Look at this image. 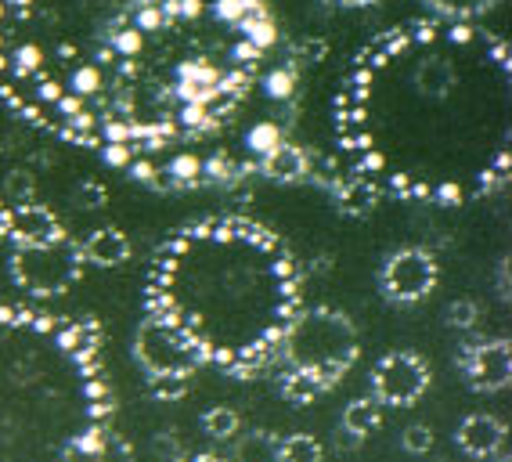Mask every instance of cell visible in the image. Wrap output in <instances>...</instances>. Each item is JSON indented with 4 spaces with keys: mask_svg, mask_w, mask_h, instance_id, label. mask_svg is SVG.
Wrapping results in <instances>:
<instances>
[{
    "mask_svg": "<svg viewBox=\"0 0 512 462\" xmlns=\"http://www.w3.org/2000/svg\"><path fill=\"white\" fill-rule=\"evenodd\" d=\"M339 145L375 192L462 203L509 170L505 73L444 47L412 51L404 69H368L339 98Z\"/></svg>",
    "mask_w": 512,
    "mask_h": 462,
    "instance_id": "cell-1",
    "label": "cell"
},
{
    "mask_svg": "<svg viewBox=\"0 0 512 462\" xmlns=\"http://www.w3.org/2000/svg\"><path fill=\"white\" fill-rule=\"evenodd\" d=\"M145 307L192 343L202 365L246 379L271 365L300 311V271L264 224L210 217L159 246Z\"/></svg>",
    "mask_w": 512,
    "mask_h": 462,
    "instance_id": "cell-2",
    "label": "cell"
},
{
    "mask_svg": "<svg viewBox=\"0 0 512 462\" xmlns=\"http://www.w3.org/2000/svg\"><path fill=\"white\" fill-rule=\"evenodd\" d=\"M112 419L98 325L0 307V462H94Z\"/></svg>",
    "mask_w": 512,
    "mask_h": 462,
    "instance_id": "cell-3",
    "label": "cell"
},
{
    "mask_svg": "<svg viewBox=\"0 0 512 462\" xmlns=\"http://www.w3.org/2000/svg\"><path fill=\"white\" fill-rule=\"evenodd\" d=\"M357 354H361V336L350 315L336 307H303L285 325L275 358H282L285 369L311 372L321 383L336 387L350 372Z\"/></svg>",
    "mask_w": 512,
    "mask_h": 462,
    "instance_id": "cell-4",
    "label": "cell"
},
{
    "mask_svg": "<svg viewBox=\"0 0 512 462\" xmlns=\"http://www.w3.org/2000/svg\"><path fill=\"white\" fill-rule=\"evenodd\" d=\"M83 250L80 242L62 235L55 242H40V246H15L11 250V278L15 286L26 289L29 296H65L83 278Z\"/></svg>",
    "mask_w": 512,
    "mask_h": 462,
    "instance_id": "cell-5",
    "label": "cell"
},
{
    "mask_svg": "<svg viewBox=\"0 0 512 462\" xmlns=\"http://www.w3.org/2000/svg\"><path fill=\"white\" fill-rule=\"evenodd\" d=\"M134 361H138L148 376H166V372L192 376L195 369H202L199 351L177 333L174 325L156 315H145V322L134 333Z\"/></svg>",
    "mask_w": 512,
    "mask_h": 462,
    "instance_id": "cell-6",
    "label": "cell"
},
{
    "mask_svg": "<svg viewBox=\"0 0 512 462\" xmlns=\"http://www.w3.org/2000/svg\"><path fill=\"white\" fill-rule=\"evenodd\" d=\"M433 372L415 351H390L372 365V398L383 408H412L430 390Z\"/></svg>",
    "mask_w": 512,
    "mask_h": 462,
    "instance_id": "cell-7",
    "label": "cell"
},
{
    "mask_svg": "<svg viewBox=\"0 0 512 462\" xmlns=\"http://www.w3.org/2000/svg\"><path fill=\"white\" fill-rule=\"evenodd\" d=\"M437 278H440V268L430 250L404 246V250H394L383 260V268H379V289H383V296L390 304L412 307V304H422V300L437 289Z\"/></svg>",
    "mask_w": 512,
    "mask_h": 462,
    "instance_id": "cell-8",
    "label": "cell"
},
{
    "mask_svg": "<svg viewBox=\"0 0 512 462\" xmlns=\"http://www.w3.org/2000/svg\"><path fill=\"white\" fill-rule=\"evenodd\" d=\"M462 372L476 394H502L512 383L509 340H480L462 354Z\"/></svg>",
    "mask_w": 512,
    "mask_h": 462,
    "instance_id": "cell-9",
    "label": "cell"
},
{
    "mask_svg": "<svg viewBox=\"0 0 512 462\" xmlns=\"http://www.w3.org/2000/svg\"><path fill=\"white\" fill-rule=\"evenodd\" d=\"M455 441L462 448V455L480 462H491L505 452V441H509V430L498 416H487V412H473L458 423Z\"/></svg>",
    "mask_w": 512,
    "mask_h": 462,
    "instance_id": "cell-10",
    "label": "cell"
},
{
    "mask_svg": "<svg viewBox=\"0 0 512 462\" xmlns=\"http://www.w3.org/2000/svg\"><path fill=\"white\" fill-rule=\"evenodd\" d=\"M62 235L65 228L55 217V210H47L40 203L8 206V239L15 246H40V242H55Z\"/></svg>",
    "mask_w": 512,
    "mask_h": 462,
    "instance_id": "cell-11",
    "label": "cell"
},
{
    "mask_svg": "<svg viewBox=\"0 0 512 462\" xmlns=\"http://www.w3.org/2000/svg\"><path fill=\"white\" fill-rule=\"evenodd\" d=\"M83 260L94 264V268H119V264H127L134 246L130 239L123 235L119 228H94L87 239L80 242Z\"/></svg>",
    "mask_w": 512,
    "mask_h": 462,
    "instance_id": "cell-12",
    "label": "cell"
},
{
    "mask_svg": "<svg viewBox=\"0 0 512 462\" xmlns=\"http://www.w3.org/2000/svg\"><path fill=\"white\" fill-rule=\"evenodd\" d=\"M260 174L278 181V185H293V181H303V177L311 174V159H307L303 148L278 141L275 148H267L264 156H260Z\"/></svg>",
    "mask_w": 512,
    "mask_h": 462,
    "instance_id": "cell-13",
    "label": "cell"
},
{
    "mask_svg": "<svg viewBox=\"0 0 512 462\" xmlns=\"http://www.w3.org/2000/svg\"><path fill=\"white\" fill-rule=\"evenodd\" d=\"M383 412L386 408L379 405V401L368 394V398H354L347 408H343V430H347L350 437H372L379 426H383Z\"/></svg>",
    "mask_w": 512,
    "mask_h": 462,
    "instance_id": "cell-14",
    "label": "cell"
},
{
    "mask_svg": "<svg viewBox=\"0 0 512 462\" xmlns=\"http://www.w3.org/2000/svg\"><path fill=\"white\" fill-rule=\"evenodd\" d=\"M278 444H282V437H275L271 430H253V434H246L238 441L231 462H282Z\"/></svg>",
    "mask_w": 512,
    "mask_h": 462,
    "instance_id": "cell-15",
    "label": "cell"
},
{
    "mask_svg": "<svg viewBox=\"0 0 512 462\" xmlns=\"http://www.w3.org/2000/svg\"><path fill=\"white\" fill-rule=\"evenodd\" d=\"M329 390H332L329 383H321L311 372L285 369V376H282V398L293 401V405H311V401H318L321 394H329Z\"/></svg>",
    "mask_w": 512,
    "mask_h": 462,
    "instance_id": "cell-16",
    "label": "cell"
},
{
    "mask_svg": "<svg viewBox=\"0 0 512 462\" xmlns=\"http://www.w3.org/2000/svg\"><path fill=\"white\" fill-rule=\"evenodd\" d=\"M375 203H379V192H375L368 181H361V177L339 188V206H343V213H350V217H365V213L375 210Z\"/></svg>",
    "mask_w": 512,
    "mask_h": 462,
    "instance_id": "cell-17",
    "label": "cell"
},
{
    "mask_svg": "<svg viewBox=\"0 0 512 462\" xmlns=\"http://www.w3.org/2000/svg\"><path fill=\"white\" fill-rule=\"evenodd\" d=\"M202 430H206V437H213V441H235L238 430H242V419H238L235 408L213 405L210 412L202 416Z\"/></svg>",
    "mask_w": 512,
    "mask_h": 462,
    "instance_id": "cell-18",
    "label": "cell"
},
{
    "mask_svg": "<svg viewBox=\"0 0 512 462\" xmlns=\"http://www.w3.org/2000/svg\"><path fill=\"white\" fill-rule=\"evenodd\" d=\"M422 4L444 15V19H476V15H487L491 8H498L502 0H422Z\"/></svg>",
    "mask_w": 512,
    "mask_h": 462,
    "instance_id": "cell-19",
    "label": "cell"
},
{
    "mask_svg": "<svg viewBox=\"0 0 512 462\" xmlns=\"http://www.w3.org/2000/svg\"><path fill=\"white\" fill-rule=\"evenodd\" d=\"M278 455H282V462H321L325 448H321V441L311 434H289L278 444Z\"/></svg>",
    "mask_w": 512,
    "mask_h": 462,
    "instance_id": "cell-20",
    "label": "cell"
},
{
    "mask_svg": "<svg viewBox=\"0 0 512 462\" xmlns=\"http://www.w3.org/2000/svg\"><path fill=\"white\" fill-rule=\"evenodd\" d=\"M192 390V376L166 372V376H148V398L156 401H181Z\"/></svg>",
    "mask_w": 512,
    "mask_h": 462,
    "instance_id": "cell-21",
    "label": "cell"
},
{
    "mask_svg": "<svg viewBox=\"0 0 512 462\" xmlns=\"http://www.w3.org/2000/svg\"><path fill=\"white\" fill-rule=\"evenodd\" d=\"M476 318H480V307L473 304V300H451L448 304V311H444V322L451 325V329H458V333H469L476 325Z\"/></svg>",
    "mask_w": 512,
    "mask_h": 462,
    "instance_id": "cell-22",
    "label": "cell"
},
{
    "mask_svg": "<svg viewBox=\"0 0 512 462\" xmlns=\"http://www.w3.org/2000/svg\"><path fill=\"white\" fill-rule=\"evenodd\" d=\"M401 444H404V452L408 455H426V452H433L437 437H433V430L426 423H412V426H404Z\"/></svg>",
    "mask_w": 512,
    "mask_h": 462,
    "instance_id": "cell-23",
    "label": "cell"
},
{
    "mask_svg": "<svg viewBox=\"0 0 512 462\" xmlns=\"http://www.w3.org/2000/svg\"><path fill=\"white\" fill-rule=\"evenodd\" d=\"M4 195L11 199V206L33 203V174L29 170H11L4 181Z\"/></svg>",
    "mask_w": 512,
    "mask_h": 462,
    "instance_id": "cell-24",
    "label": "cell"
},
{
    "mask_svg": "<svg viewBox=\"0 0 512 462\" xmlns=\"http://www.w3.org/2000/svg\"><path fill=\"white\" fill-rule=\"evenodd\" d=\"M94 462H138V455H134V444L127 437L112 434L109 441L101 444V452L94 455Z\"/></svg>",
    "mask_w": 512,
    "mask_h": 462,
    "instance_id": "cell-25",
    "label": "cell"
},
{
    "mask_svg": "<svg viewBox=\"0 0 512 462\" xmlns=\"http://www.w3.org/2000/svg\"><path fill=\"white\" fill-rule=\"evenodd\" d=\"M76 203H80L83 210H98V206H105V188H101L98 181H83V185L76 188Z\"/></svg>",
    "mask_w": 512,
    "mask_h": 462,
    "instance_id": "cell-26",
    "label": "cell"
},
{
    "mask_svg": "<svg viewBox=\"0 0 512 462\" xmlns=\"http://www.w3.org/2000/svg\"><path fill=\"white\" fill-rule=\"evenodd\" d=\"M170 462H231V459L213 455V452H192V455H177V459H170Z\"/></svg>",
    "mask_w": 512,
    "mask_h": 462,
    "instance_id": "cell-27",
    "label": "cell"
},
{
    "mask_svg": "<svg viewBox=\"0 0 512 462\" xmlns=\"http://www.w3.org/2000/svg\"><path fill=\"white\" fill-rule=\"evenodd\" d=\"M498 289H502V300H509V260H502V271H498Z\"/></svg>",
    "mask_w": 512,
    "mask_h": 462,
    "instance_id": "cell-28",
    "label": "cell"
},
{
    "mask_svg": "<svg viewBox=\"0 0 512 462\" xmlns=\"http://www.w3.org/2000/svg\"><path fill=\"white\" fill-rule=\"evenodd\" d=\"M8 239V203L0 199V242Z\"/></svg>",
    "mask_w": 512,
    "mask_h": 462,
    "instance_id": "cell-29",
    "label": "cell"
},
{
    "mask_svg": "<svg viewBox=\"0 0 512 462\" xmlns=\"http://www.w3.org/2000/svg\"><path fill=\"white\" fill-rule=\"evenodd\" d=\"M336 4H343V8H372L379 0H336Z\"/></svg>",
    "mask_w": 512,
    "mask_h": 462,
    "instance_id": "cell-30",
    "label": "cell"
},
{
    "mask_svg": "<svg viewBox=\"0 0 512 462\" xmlns=\"http://www.w3.org/2000/svg\"><path fill=\"white\" fill-rule=\"evenodd\" d=\"M491 462H509V455L502 452V455H498V459H491Z\"/></svg>",
    "mask_w": 512,
    "mask_h": 462,
    "instance_id": "cell-31",
    "label": "cell"
}]
</instances>
